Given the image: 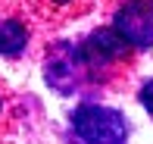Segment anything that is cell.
<instances>
[{
    "label": "cell",
    "instance_id": "obj_1",
    "mask_svg": "<svg viewBox=\"0 0 153 144\" xmlns=\"http://www.w3.org/2000/svg\"><path fill=\"white\" fill-rule=\"evenodd\" d=\"M75 138L81 144H125V119L109 107H78L72 116Z\"/></svg>",
    "mask_w": 153,
    "mask_h": 144
},
{
    "label": "cell",
    "instance_id": "obj_2",
    "mask_svg": "<svg viewBox=\"0 0 153 144\" xmlns=\"http://www.w3.org/2000/svg\"><path fill=\"white\" fill-rule=\"evenodd\" d=\"M116 31L134 47L153 44V0H128L116 13Z\"/></svg>",
    "mask_w": 153,
    "mask_h": 144
},
{
    "label": "cell",
    "instance_id": "obj_3",
    "mask_svg": "<svg viewBox=\"0 0 153 144\" xmlns=\"http://www.w3.org/2000/svg\"><path fill=\"white\" fill-rule=\"evenodd\" d=\"M128 50V41L119 31H94L91 38L81 44V60H88L91 66H106L113 60H122Z\"/></svg>",
    "mask_w": 153,
    "mask_h": 144
},
{
    "label": "cell",
    "instance_id": "obj_4",
    "mask_svg": "<svg viewBox=\"0 0 153 144\" xmlns=\"http://www.w3.org/2000/svg\"><path fill=\"white\" fill-rule=\"evenodd\" d=\"M28 41V31L19 19L0 16V53H19Z\"/></svg>",
    "mask_w": 153,
    "mask_h": 144
},
{
    "label": "cell",
    "instance_id": "obj_5",
    "mask_svg": "<svg viewBox=\"0 0 153 144\" xmlns=\"http://www.w3.org/2000/svg\"><path fill=\"white\" fill-rule=\"evenodd\" d=\"M141 100H144V107H147V110H150V116H153V81L141 88Z\"/></svg>",
    "mask_w": 153,
    "mask_h": 144
},
{
    "label": "cell",
    "instance_id": "obj_6",
    "mask_svg": "<svg viewBox=\"0 0 153 144\" xmlns=\"http://www.w3.org/2000/svg\"><path fill=\"white\" fill-rule=\"evenodd\" d=\"M59 3H66V0H59Z\"/></svg>",
    "mask_w": 153,
    "mask_h": 144
}]
</instances>
